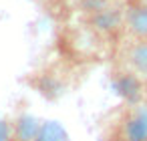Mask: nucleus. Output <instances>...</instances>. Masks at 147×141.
Here are the masks:
<instances>
[{"label": "nucleus", "instance_id": "f257e3e1", "mask_svg": "<svg viewBox=\"0 0 147 141\" xmlns=\"http://www.w3.org/2000/svg\"><path fill=\"white\" fill-rule=\"evenodd\" d=\"M123 141H147V103L131 105V111L121 123Z\"/></svg>", "mask_w": 147, "mask_h": 141}, {"label": "nucleus", "instance_id": "f03ea898", "mask_svg": "<svg viewBox=\"0 0 147 141\" xmlns=\"http://www.w3.org/2000/svg\"><path fill=\"white\" fill-rule=\"evenodd\" d=\"M111 85H113L115 93L127 105H137L143 101V81L137 73H133V71L115 73L111 79Z\"/></svg>", "mask_w": 147, "mask_h": 141}, {"label": "nucleus", "instance_id": "7ed1b4c3", "mask_svg": "<svg viewBox=\"0 0 147 141\" xmlns=\"http://www.w3.org/2000/svg\"><path fill=\"white\" fill-rule=\"evenodd\" d=\"M89 24L101 34H113L125 24V12L107 4L105 8L89 14Z\"/></svg>", "mask_w": 147, "mask_h": 141}, {"label": "nucleus", "instance_id": "20e7f679", "mask_svg": "<svg viewBox=\"0 0 147 141\" xmlns=\"http://www.w3.org/2000/svg\"><path fill=\"white\" fill-rule=\"evenodd\" d=\"M40 121L30 115V113H22L16 117L14 125H12V133H14V141H34L38 131H40Z\"/></svg>", "mask_w": 147, "mask_h": 141}, {"label": "nucleus", "instance_id": "39448f33", "mask_svg": "<svg viewBox=\"0 0 147 141\" xmlns=\"http://www.w3.org/2000/svg\"><path fill=\"white\" fill-rule=\"evenodd\" d=\"M127 65L141 79H147V40H135L127 49Z\"/></svg>", "mask_w": 147, "mask_h": 141}, {"label": "nucleus", "instance_id": "423d86ee", "mask_svg": "<svg viewBox=\"0 0 147 141\" xmlns=\"http://www.w3.org/2000/svg\"><path fill=\"white\" fill-rule=\"evenodd\" d=\"M125 24L131 34L135 36H147V4L131 6L125 12Z\"/></svg>", "mask_w": 147, "mask_h": 141}, {"label": "nucleus", "instance_id": "0eeeda50", "mask_svg": "<svg viewBox=\"0 0 147 141\" xmlns=\"http://www.w3.org/2000/svg\"><path fill=\"white\" fill-rule=\"evenodd\" d=\"M34 87L36 91L47 97V99H57L63 95V83L55 77V75H40L36 81H34Z\"/></svg>", "mask_w": 147, "mask_h": 141}, {"label": "nucleus", "instance_id": "6e6552de", "mask_svg": "<svg viewBox=\"0 0 147 141\" xmlns=\"http://www.w3.org/2000/svg\"><path fill=\"white\" fill-rule=\"evenodd\" d=\"M34 141H71L67 129L59 121H45Z\"/></svg>", "mask_w": 147, "mask_h": 141}, {"label": "nucleus", "instance_id": "1a4fd4ad", "mask_svg": "<svg viewBox=\"0 0 147 141\" xmlns=\"http://www.w3.org/2000/svg\"><path fill=\"white\" fill-rule=\"evenodd\" d=\"M12 139H14L12 125H10L4 117H0V141H12Z\"/></svg>", "mask_w": 147, "mask_h": 141}]
</instances>
